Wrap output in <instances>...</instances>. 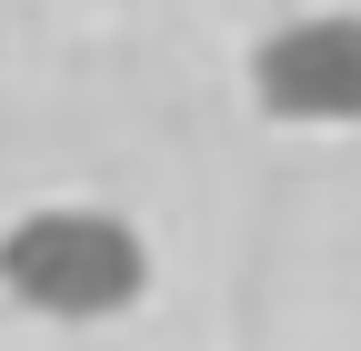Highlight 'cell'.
<instances>
[{"label":"cell","mask_w":361,"mask_h":351,"mask_svg":"<svg viewBox=\"0 0 361 351\" xmlns=\"http://www.w3.org/2000/svg\"><path fill=\"white\" fill-rule=\"evenodd\" d=\"M0 291L40 321H121L151 291V251L101 201H40L0 231Z\"/></svg>","instance_id":"1"},{"label":"cell","mask_w":361,"mask_h":351,"mask_svg":"<svg viewBox=\"0 0 361 351\" xmlns=\"http://www.w3.org/2000/svg\"><path fill=\"white\" fill-rule=\"evenodd\" d=\"M251 101L291 130H351L361 121V11H291L251 40Z\"/></svg>","instance_id":"2"}]
</instances>
